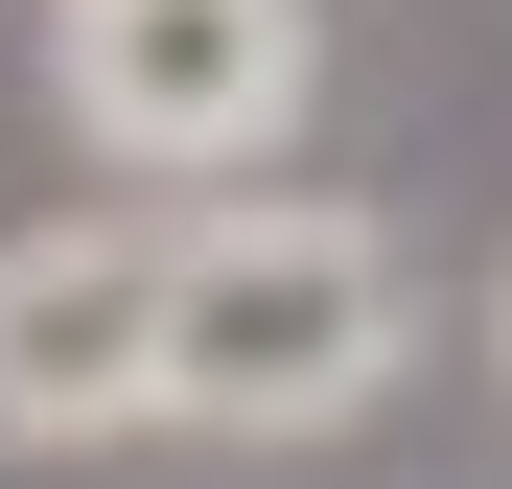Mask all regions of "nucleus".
I'll return each mask as SVG.
<instances>
[{
  "label": "nucleus",
  "mask_w": 512,
  "mask_h": 489,
  "mask_svg": "<svg viewBox=\"0 0 512 489\" xmlns=\"http://www.w3.org/2000/svg\"><path fill=\"white\" fill-rule=\"evenodd\" d=\"M419 373V257L350 187H210L163 210V443H350Z\"/></svg>",
  "instance_id": "1"
},
{
  "label": "nucleus",
  "mask_w": 512,
  "mask_h": 489,
  "mask_svg": "<svg viewBox=\"0 0 512 489\" xmlns=\"http://www.w3.org/2000/svg\"><path fill=\"white\" fill-rule=\"evenodd\" d=\"M47 94H70V140L117 163V187H256V163L303 140V94H326V24L303 0H70L47 24Z\"/></svg>",
  "instance_id": "2"
},
{
  "label": "nucleus",
  "mask_w": 512,
  "mask_h": 489,
  "mask_svg": "<svg viewBox=\"0 0 512 489\" xmlns=\"http://www.w3.org/2000/svg\"><path fill=\"white\" fill-rule=\"evenodd\" d=\"M163 443V210H24L0 233V466Z\"/></svg>",
  "instance_id": "3"
},
{
  "label": "nucleus",
  "mask_w": 512,
  "mask_h": 489,
  "mask_svg": "<svg viewBox=\"0 0 512 489\" xmlns=\"http://www.w3.org/2000/svg\"><path fill=\"white\" fill-rule=\"evenodd\" d=\"M489 373H512V257H489Z\"/></svg>",
  "instance_id": "4"
},
{
  "label": "nucleus",
  "mask_w": 512,
  "mask_h": 489,
  "mask_svg": "<svg viewBox=\"0 0 512 489\" xmlns=\"http://www.w3.org/2000/svg\"><path fill=\"white\" fill-rule=\"evenodd\" d=\"M47 24H70V0H47Z\"/></svg>",
  "instance_id": "5"
}]
</instances>
